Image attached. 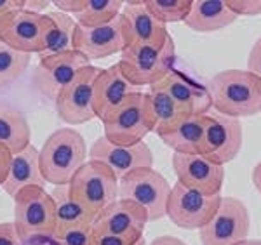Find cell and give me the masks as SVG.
<instances>
[{
	"mask_svg": "<svg viewBox=\"0 0 261 245\" xmlns=\"http://www.w3.org/2000/svg\"><path fill=\"white\" fill-rule=\"evenodd\" d=\"M136 92H141L140 87L133 86L124 77L119 63L112 65L110 68L99 70L92 86V106L96 118L101 122L107 120Z\"/></svg>",
	"mask_w": 261,
	"mask_h": 245,
	"instance_id": "obj_16",
	"label": "cell"
},
{
	"mask_svg": "<svg viewBox=\"0 0 261 245\" xmlns=\"http://www.w3.org/2000/svg\"><path fill=\"white\" fill-rule=\"evenodd\" d=\"M249 210L235 197H221L220 207L199 230L202 245H235L249 235Z\"/></svg>",
	"mask_w": 261,
	"mask_h": 245,
	"instance_id": "obj_9",
	"label": "cell"
},
{
	"mask_svg": "<svg viewBox=\"0 0 261 245\" xmlns=\"http://www.w3.org/2000/svg\"><path fill=\"white\" fill-rule=\"evenodd\" d=\"M145 94L148 99L151 118H153V132L159 138L172 132L179 124L190 118V115L185 110H181L159 84L151 86L150 91Z\"/></svg>",
	"mask_w": 261,
	"mask_h": 245,
	"instance_id": "obj_24",
	"label": "cell"
},
{
	"mask_svg": "<svg viewBox=\"0 0 261 245\" xmlns=\"http://www.w3.org/2000/svg\"><path fill=\"white\" fill-rule=\"evenodd\" d=\"M103 136L113 145L133 146L141 143L146 134L153 132L148 99L145 92H136L122 106L103 120Z\"/></svg>",
	"mask_w": 261,
	"mask_h": 245,
	"instance_id": "obj_7",
	"label": "cell"
},
{
	"mask_svg": "<svg viewBox=\"0 0 261 245\" xmlns=\"http://www.w3.org/2000/svg\"><path fill=\"white\" fill-rule=\"evenodd\" d=\"M119 66L133 86H155L172 71L176 61V45L169 35L162 45L133 44L122 50Z\"/></svg>",
	"mask_w": 261,
	"mask_h": 245,
	"instance_id": "obj_3",
	"label": "cell"
},
{
	"mask_svg": "<svg viewBox=\"0 0 261 245\" xmlns=\"http://www.w3.org/2000/svg\"><path fill=\"white\" fill-rule=\"evenodd\" d=\"M11 151L7 148L0 146V186L4 184L7 177V171H9V164H11Z\"/></svg>",
	"mask_w": 261,
	"mask_h": 245,
	"instance_id": "obj_37",
	"label": "cell"
},
{
	"mask_svg": "<svg viewBox=\"0 0 261 245\" xmlns=\"http://www.w3.org/2000/svg\"><path fill=\"white\" fill-rule=\"evenodd\" d=\"M247 71L261 80V37L254 42L247 58Z\"/></svg>",
	"mask_w": 261,
	"mask_h": 245,
	"instance_id": "obj_35",
	"label": "cell"
},
{
	"mask_svg": "<svg viewBox=\"0 0 261 245\" xmlns=\"http://www.w3.org/2000/svg\"><path fill=\"white\" fill-rule=\"evenodd\" d=\"M164 91L171 96L176 104L185 110L190 117H204L209 115V110L213 108L209 89L193 82L192 78L185 77L172 70L162 82H159Z\"/></svg>",
	"mask_w": 261,
	"mask_h": 245,
	"instance_id": "obj_20",
	"label": "cell"
},
{
	"mask_svg": "<svg viewBox=\"0 0 261 245\" xmlns=\"http://www.w3.org/2000/svg\"><path fill=\"white\" fill-rule=\"evenodd\" d=\"M99 70L101 68H96L92 65L86 66L60 92V96L54 101V106L63 122L70 125H81L96 118L94 106H92V86Z\"/></svg>",
	"mask_w": 261,
	"mask_h": 245,
	"instance_id": "obj_12",
	"label": "cell"
},
{
	"mask_svg": "<svg viewBox=\"0 0 261 245\" xmlns=\"http://www.w3.org/2000/svg\"><path fill=\"white\" fill-rule=\"evenodd\" d=\"M213 108L230 118L261 113V80L247 70H225L209 80Z\"/></svg>",
	"mask_w": 261,
	"mask_h": 245,
	"instance_id": "obj_1",
	"label": "cell"
},
{
	"mask_svg": "<svg viewBox=\"0 0 261 245\" xmlns=\"http://www.w3.org/2000/svg\"><path fill=\"white\" fill-rule=\"evenodd\" d=\"M145 7L162 24L185 21L192 9V0H145Z\"/></svg>",
	"mask_w": 261,
	"mask_h": 245,
	"instance_id": "obj_30",
	"label": "cell"
},
{
	"mask_svg": "<svg viewBox=\"0 0 261 245\" xmlns=\"http://www.w3.org/2000/svg\"><path fill=\"white\" fill-rule=\"evenodd\" d=\"M225 4L237 18L239 16L252 18L261 14V0H225Z\"/></svg>",
	"mask_w": 261,
	"mask_h": 245,
	"instance_id": "obj_32",
	"label": "cell"
},
{
	"mask_svg": "<svg viewBox=\"0 0 261 245\" xmlns=\"http://www.w3.org/2000/svg\"><path fill=\"white\" fill-rule=\"evenodd\" d=\"M220 202L221 195H204L176 181L167 198L166 216L181 230H200L214 216Z\"/></svg>",
	"mask_w": 261,
	"mask_h": 245,
	"instance_id": "obj_8",
	"label": "cell"
},
{
	"mask_svg": "<svg viewBox=\"0 0 261 245\" xmlns=\"http://www.w3.org/2000/svg\"><path fill=\"white\" fill-rule=\"evenodd\" d=\"M148 223L145 209L130 200L117 198L107 205L92 221L94 235H117V236H145Z\"/></svg>",
	"mask_w": 261,
	"mask_h": 245,
	"instance_id": "obj_15",
	"label": "cell"
},
{
	"mask_svg": "<svg viewBox=\"0 0 261 245\" xmlns=\"http://www.w3.org/2000/svg\"><path fill=\"white\" fill-rule=\"evenodd\" d=\"M235 19L237 16L226 7L225 0H195L183 23L197 33H213L230 26Z\"/></svg>",
	"mask_w": 261,
	"mask_h": 245,
	"instance_id": "obj_22",
	"label": "cell"
},
{
	"mask_svg": "<svg viewBox=\"0 0 261 245\" xmlns=\"http://www.w3.org/2000/svg\"><path fill=\"white\" fill-rule=\"evenodd\" d=\"M122 7H124V2L120 0H87L86 9L75 16V21L86 28L101 26L119 18Z\"/></svg>",
	"mask_w": 261,
	"mask_h": 245,
	"instance_id": "obj_28",
	"label": "cell"
},
{
	"mask_svg": "<svg viewBox=\"0 0 261 245\" xmlns=\"http://www.w3.org/2000/svg\"><path fill=\"white\" fill-rule=\"evenodd\" d=\"M127 47L120 16L107 24L86 28L77 24L73 33V49L84 54L87 59H105L122 52Z\"/></svg>",
	"mask_w": 261,
	"mask_h": 245,
	"instance_id": "obj_17",
	"label": "cell"
},
{
	"mask_svg": "<svg viewBox=\"0 0 261 245\" xmlns=\"http://www.w3.org/2000/svg\"><path fill=\"white\" fill-rule=\"evenodd\" d=\"M14 226L21 242L32 238L53 240L56 230L54 200L45 188L28 186L14 197Z\"/></svg>",
	"mask_w": 261,
	"mask_h": 245,
	"instance_id": "obj_4",
	"label": "cell"
},
{
	"mask_svg": "<svg viewBox=\"0 0 261 245\" xmlns=\"http://www.w3.org/2000/svg\"><path fill=\"white\" fill-rule=\"evenodd\" d=\"M70 195L94 216L119 198V179L107 166L87 160L68 183Z\"/></svg>",
	"mask_w": 261,
	"mask_h": 245,
	"instance_id": "obj_6",
	"label": "cell"
},
{
	"mask_svg": "<svg viewBox=\"0 0 261 245\" xmlns=\"http://www.w3.org/2000/svg\"><path fill=\"white\" fill-rule=\"evenodd\" d=\"M32 145V129L27 117L11 106H0V146L7 148L11 155L23 151Z\"/></svg>",
	"mask_w": 261,
	"mask_h": 245,
	"instance_id": "obj_26",
	"label": "cell"
},
{
	"mask_svg": "<svg viewBox=\"0 0 261 245\" xmlns=\"http://www.w3.org/2000/svg\"><path fill=\"white\" fill-rule=\"evenodd\" d=\"M252 184H254L256 192L261 195V162L256 164V167L252 169Z\"/></svg>",
	"mask_w": 261,
	"mask_h": 245,
	"instance_id": "obj_41",
	"label": "cell"
},
{
	"mask_svg": "<svg viewBox=\"0 0 261 245\" xmlns=\"http://www.w3.org/2000/svg\"><path fill=\"white\" fill-rule=\"evenodd\" d=\"M205 130V115L204 117H190L179 124L172 132L161 136L162 143L174 150V153L183 155H199L202 139Z\"/></svg>",
	"mask_w": 261,
	"mask_h": 245,
	"instance_id": "obj_27",
	"label": "cell"
},
{
	"mask_svg": "<svg viewBox=\"0 0 261 245\" xmlns=\"http://www.w3.org/2000/svg\"><path fill=\"white\" fill-rule=\"evenodd\" d=\"M50 4L56 6V11L65 12L68 16H77L86 9L87 0H54Z\"/></svg>",
	"mask_w": 261,
	"mask_h": 245,
	"instance_id": "obj_34",
	"label": "cell"
},
{
	"mask_svg": "<svg viewBox=\"0 0 261 245\" xmlns=\"http://www.w3.org/2000/svg\"><path fill=\"white\" fill-rule=\"evenodd\" d=\"M150 245H187L183 240H179L178 236H171V235H162L157 236L155 240H151Z\"/></svg>",
	"mask_w": 261,
	"mask_h": 245,
	"instance_id": "obj_40",
	"label": "cell"
},
{
	"mask_svg": "<svg viewBox=\"0 0 261 245\" xmlns=\"http://www.w3.org/2000/svg\"><path fill=\"white\" fill-rule=\"evenodd\" d=\"M28 186H45V181L39 167V150L33 145L27 146L19 153L12 155L7 177L2 184L4 192L12 198L18 195V192Z\"/></svg>",
	"mask_w": 261,
	"mask_h": 245,
	"instance_id": "obj_21",
	"label": "cell"
},
{
	"mask_svg": "<svg viewBox=\"0 0 261 245\" xmlns=\"http://www.w3.org/2000/svg\"><path fill=\"white\" fill-rule=\"evenodd\" d=\"M87 158L107 166L117 179L143 167H153V153L145 141L133 146L113 145L105 136H99L89 148Z\"/></svg>",
	"mask_w": 261,
	"mask_h": 245,
	"instance_id": "obj_13",
	"label": "cell"
},
{
	"mask_svg": "<svg viewBox=\"0 0 261 245\" xmlns=\"http://www.w3.org/2000/svg\"><path fill=\"white\" fill-rule=\"evenodd\" d=\"M242 124L225 115H205V130L200 153L218 166H225L239 155L242 148Z\"/></svg>",
	"mask_w": 261,
	"mask_h": 245,
	"instance_id": "obj_11",
	"label": "cell"
},
{
	"mask_svg": "<svg viewBox=\"0 0 261 245\" xmlns=\"http://www.w3.org/2000/svg\"><path fill=\"white\" fill-rule=\"evenodd\" d=\"M49 6H50V2H47V0H28V2H24L23 9L35 12V14H44V11L47 9Z\"/></svg>",
	"mask_w": 261,
	"mask_h": 245,
	"instance_id": "obj_39",
	"label": "cell"
},
{
	"mask_svg": "<svg viewBox=\"0 0 261 245\" xmlns=\"http://www.w3.org/2000/svg\"><path fill=\"white\" fill-rule=\"evenodd\" d=\"M0 42L18 52L42 54V14L19 9L0 18Z\"/></svg>",
	"mask_w": 261,
	"mask_h": 245,
	"instance_id": "obj_18",
	"label": "cell"
},
{
	"mask_svg": "<svg viewBox=\"0 0 261 245\" xmlns=\"http://www.w3.org/2000/svg\"><path fill=\"white\" fill-rule=\"evenodd\" d=\"M24 7V0H0V18Z\"/></svg>",
	"mask_w": 261,
	"mask_h": 245,
	"instance_id": "obj_38",
	"label": "cell"
},
{
	"mask_svg": "<svg viewBox=\"0 0 261 245\" xmlns=\"http://www.w3.org/2000/svg\"><path fill=\"white\" fill-rule=\"evenodd\" d=\"M77 21L60 11L42 14V54H61L73 49Z\"/></svg>",
	"mask_w": 261,
	"mask_h": 245,
	"instance_id": "obj_23",
	"label": "cell"
},
{
	"mask_svg": "<svg viewBox=\"0 0 261 245\" xmlns=\"http://www.w3.org/2000/svg\"><path fill=\"white\" fill-rule=\"evenodd\" d=\"M92 245H146V242H145V236L94 235Z\"/></svg>",
	"mask_w": 261,
	"mask_h": 245,
	"instance_id": "obj_33",
	"label": "cell"
},
{
	"mask_svg": "<svg viewBox=\"0 0 261 245\" xmlns=\"http://www.w3.org/2000/svg\"><path fill=\"white\" fill-rule=\"evenodd\" d=\"M89 65V59L75 49L61 54H42L33 71V86L44 98L56 101L60 92L75 78V75Z\"/></svg>",
	"mask_w": 261,
	"mask_h": 245,
	"instance_id": "obj_10",
	"label": "cell"
},
{
	"mask_svg": "<svg viewBox=\"0 0 261 245\" xmlns=\"http://www.w3.org/2000/svg\"><path fill=\"white\" fill-rule=\"evenodd\" d=\"M50 197L54 200V212H56V230H54V235L63 233V231L77 226L92 225L96 216L89 209H86L77 198L70 195L68 184L54 186V189L50 192Z\"/></svg>",
	"mask_w": 261,
	"mask_h": 245,
	"instance_id": "obj_25",
	"label": "cell"
},
{
	"mask_svg": "<svg viewBox=\"0 0 261 245\" xmlns=\"http://www.w3.org/2000/svg\"><path fill=\"white\" fill-rule=\"evenodd\" d=\"M120 21L127 45H162L169 37L167 26L150 14V11L145 7V0L143 2H124Z\"/></svg>",
	"mask_w": 261,
	"mask_h": 245,
	"instance_id": "obj_19",
	"label": "cell"
},
{
	"mask_svg": "<svg viewBox=\"0 0 261 245\" xmlns=\"http://www.w3.org/2000/svg\"><path fill=\"white\" fill-rule=\"evenodd\" d=\"M30 54L18 52L0 42V89L16 82L30 66Z\"/></svg>",
	"mask_w": 261,
	"mask_h": 245,
	"instance_id": "obj_29",
	"label": "cell"
},
{
	"mask_svg": "<svg viewBox=\"0 0 261 245\" xmlns=\"http://www.w3.org/2000/svg\"><path fill=\"white\" fill-rule=\"evenodd\" d=\"M172 169L183 186L204 195H220L225 183V167L202 155H172Z\"/></svg>",
	"mask_w": 261,
	"mask_h": 245,
	"instance_id": "obj_14",
	"label": "cell"
},
{
	"mask_svg": "<svg viewBox=\"0 0 261 245\" xmlns=\"http://www.w3.org/2000/svg\"><path fill=\"white\" fill-rule=\"evenodd\" d=\"M169 193V181L153 167L136 169L119 179V198L143 207L148 221H159L166 216Z\"/></svg>",
	"mask_w": 261,
	"mask_h": 245,
	"instance_id": "obj_5",
	"label": "cell"
},
{
	"mask_svg": "<svg viewBox=\"0 0 261 245\" xmlns=\"http://www.w3.org/2000/svg\"><path fill=\"white\" fill-rule=\"evenodd\" d=\"M0 245H23L14 223H0Z\"/></svg>",
	"mask_w": 261,
	"mask_h": 245,
	"instance_id": "obj_36",
	"label": "cell"
},
{
	"mask_svg": "<svg viewBox=\"0 0 261 245\" xmlns=\"http://www.w3.org/2000/svg\"><path fill=\"white\" fill-rule=\"evenodd\" d=\"M235 245H261V240H242V242L235 243Z\"/></svg>",
	"mask_w": 261,
	"mask_h": 245,
	"instance_id": "obj_42",
	"label": "cell"
},
{
	"mask_svg": "<svg viewBox=\"0 0 261 245\" xmlns=\"http://www.w3.org/2000/svg\"><path fill=\"white\" fill-rule=\"evenodd\" d=\"M87 162L86 139L79 130L63 127L54 130L39 150V167L45 183L65 186Z\"/></svg>",
	"mask_w": 261,
	"mask_h": 245,
	"instance_id": "obj_2",
	"label": "cell"
},
{
	"mask_svg": "<svg viewBox=\"0 0 261 245\" xmlns=\"http://www.w3.org/2000/svg\"><path fill=\"white\" fill-rule=\"evenodd\" d=\"M91 226L71 228V230H66V231H63V233L54 235L50 242L54 245H92L94 233H92Z\"/></svg>",
	"mask_w": 261,
	"mask_h": 245,
	"instance_id": "obj_31",
	"label": "cell"
}]
</instances>
